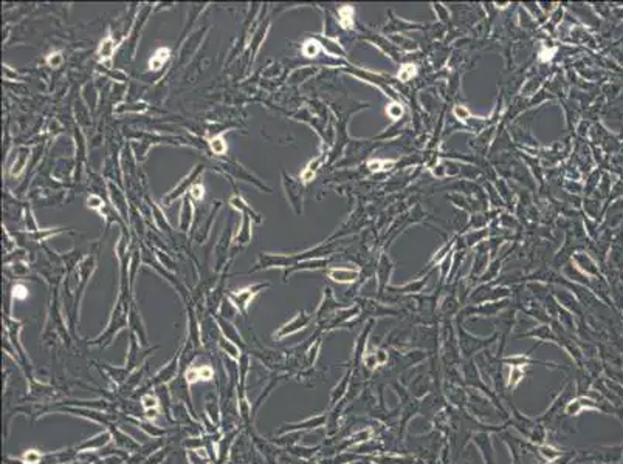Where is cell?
<instances>
[{
    "label": "cell",
    "instance_id": "1",
    "mask_svg": "<svg viewBox=\"0 0 623 464\" xmlns=\"http://www.w3.org/2000/svg\"><path fill=\"white\" fill-rule=\"evenodd\" d=\"M203 172V166L202 164H199V166H196V169L194 171H191L186 176H184V178L174 187V189L166 195V196H163V204L164 206H171L175 200L177 198H180L182 195H184L188 192V189L189 187H192V184H196L194 181H196V178Z\"/></svg>",
    "mask_w": 623,
    "mask_h": 464
},
{
    "label": "cell",
    "instance_id": "2",
    "mask_svg": "<svg viewBox=\"0 0 623 464\" xmlns=\"http://www.w3.org/2000/svg\"><path fill=\"white\" fill-rule=\"evenodd\" d=\"M268 286H270L268 283H256V285H253V286H248V288H245V290H240L239 293H231L230 294V299H231L233 303L236 305V308L242 314H245L247 307L250 305V302L253 300V297H255L258 293H260L262 290L268 288Z\"/></svg>",
    "mask_w": 623,
    "mask_h": 464
},
{
    "label": "cell",
    "instance_id": "3",
    "mask_svg": "<svg viewBox=\"0 0 623 464\" xmlns=\"http://www.w3.org/2000/svg\"><path fill=\"white\" fill-rule=\"evenodd\" d=\"M126 323L128 322H126V316H124V311H123V303L120 300L118 303H116V308L113 310V314H112L110 322H109V325H107L105 331L95 341V343H101L103 341H105L107 343H109L110 339L113 338V334L118 330H121L123 327H126Z\"/></svg>",
    "mask_w": 623,
    "mask_h": 464
},
{
    "label": "cell",
    "instance_id": "4",
    "mask_svg": "<svg viewBox=\"0 0 623 464\" xmlns=\"http://www.w3.org/2000/svg\"><path fill=\"white\" fill-rule=\"evenodd\" d=\"M309 322H310V316H307L304 311H301L290 322H287L284 327H281V330L278 333H275V338L281 339V338H286V336L293 334V333H296L299 330L306 328L307 325H309Z\"/></svg>",
    "mask_w": 623,
    "mask_h": 464
},
{
    "label": "cell",
    "instance_id": "5",
    "mask_svg": "<svg viewBox=\"0 0 623 464\" xmlns=\"http://www.w3.org/2000/svg\"><path fill=\"white\" fill-rule=\"evenodd\" d=\"M284 186H286V189H287V196H288L291 206H293L295 211L299 214L301 212L299 204L303 203V194H298V192H301L299 191V186L296 183H293V180H291L290 176L287 178L286 173H284Z\"/></svg>",
    "mask_w": 623,
    "mask_h": 464
},
{
    "label": "cell",
    "instance_id": "6",
    "mask_svg": "<svg viewBox=\"0 0 623 464\" xmlns=\"http://www.w3.org/2000/svg\"><path fill=\"white\" fill-rule=\"evenodd\" d=\"M230 204H231L233 207H234V209L240 211V212H242V215L250 217V219H253L256 223H260V221H262L260 215H259L255 209H253V207H251L250 204H247L245 201H243L242 196H239V195L231 196V198H230Z\"/></svg>",
    "mask_w": 623,
    "mask_h": 464
},
{
    "label": "cell",
    "instance_id": "7",
    "mask_svg": "<svg viewBox=\"0 0 623 464\" xmlns=\"http://www.w3.org/2000/svg\"><path fill=\"white\" fill-rule=\"evenodd\" d=\"M358 274H360L358 269H347V268H334V269L327 271L329 277L335 282H339V283L354 282L358 277Z\"/></svg>",
    "mask_w": 623,
    "mask_h": 464
},
{
    "label": "cell",
    "instance_id": "8",
    "mask_svg": "<svg viewBox=\"0 0 623 464\" xmlns=\"http://www.w3.org/2000/svg\"><path fill=\"white\" fill-rule=\"evenodd\" d=\"M212 376H214V370L211 367H208V365H202V367H194V368L191 367L186 371V381L189 384H194L200 379L202 381H209Z\"/></svg>",
    "mask_w": 623,
    "mask_h": 464
},
{
    "label": "cell",
    "instance_id": "9",
    "mask_svg": "<svg viewBox=\"0 0 623 464\" xmlns=\"http://www.w3.org/2000/svg\"><path fill=\"white\" fill-rule=\"evenodd\" d=\"M228 169L233 172V175H236V176H239V178H242V180H245V181H250V183H253L255 186H258V187H260V189H265V191H270L268 187L265 186V184H262L255 175H253L251 172H248L245 167H242L240 164H237V163H233Z\"/></svg>",
    "mask_w": 623,
    "mask_h": 464
},
{
    "label": "cell",
    "instance_id": "10",
    "mask_svg": "<svg viewBox=\"0 0 623 464\" xmlns=\"http://www.w3.org/2000/svg\"><path fill=\"white\" fill-rule=\"evenodd\" d=\"M191 221H192V201L189 200V196H184L182 214H180V229L183 232H186L189 229Z\"/></svg>",
    "mask_w": 623,
    "mask_h": 464
},
{
    "label": "cell",
    "instance_id": "11",
    "mask_svg": "<svg viewBox=\"0 0 623 464\" xmlns=\"http://www.w3.org/2000/svg\"><path fill=\"white\" fill-rule=\"evenodd\" d=\"M177 365H179V361H177V358H174L166 367L161 368L157 374H155L154 384H163V382H168L169 379H172L174 374L177 373Z\"/></svg>",
    "mask_w": 623,
    "mask_h": 464
},
{
    "label": "cell",
    "instance_id": "12",
    "mask_svg": "<svg viewBox=\"0 0 623 464\" xmlns=\"http://www.w3.org/2000/svg\"><path fill=\"white\" fill-rule=\"evenodd\" d=\"M109 441H110V433L109 432H103V433H100L98 437H95L93 440L85 441L84 444H81V446L78 447V450H95V449H100V447L105 446V444L109 442Z\"/></svg>",
    "mask_w": 623,
    "mask_h": 464
},
{
    "label": "cell",
    "instance_id": "13",
    "mask_svg": "<svg viewBox=\"0 0 623 464\" xmlns=\"http://www.w3.org/2000/svg\"><path fill=\"white\" fill-rule=\"evenodd\" d=\"M169 56H171V51L168 48H158V50L154 53V56L149 59V70H160V68L168 62Z\"/></svg>",
    "mask_w": 623,
    "mask_h": 464
},
{
    "label": "cell",
    "instance_id": "14",
    "mask_svg": "<svg viewBox=\"0 0 623 464\" xmlns=\"http://www.w3.org/2000/svg\"><path fill=\"white\" fill-rule=\"evenodd\" d=\"M115 48H116V42H115V39L112 37V34H109L105 39H103V42L100 45V50H98V54H100V57L103 59V61H110L113 53H115Z\"/></svg>",
    "mask_w": 623,
    "mask_h": 464
},
{
    "label": "cell",
    "instance_id": "15",
    "mask_svg": "<svg viewBox=\"0 0 623 464\" xmlns=\"http://www.w3.org/2000/svg\"><path fill=\"white\" fill-rule=\"evenodd\" d=\"M109 194H110V196H112V201L115 203V206L118 207V209L121 211V214L124 215V219H128V209H126V198H124V195H123V192L118 189V187H116L113 183H110L109 181Z\"/></svg>",
    "mask_w": 623,
    "mask_h": 464
},
{
    "label": "cell",
    "instance_id": "16",
    "mask_svg": "<svg viewBox=\"0 0 623 464\" xmlns=\"http://www.w3.org/2000/svg\"><path fill=\"white\" fill-rule=\"evenodd\" d=\"M250 240H251V219L247 215H242V228L239 231V235L234 239V243L245 244Z\"/></svg>",
    "mask_w": 623,
    "mask_h": 464
},
{
    "label": "cell",
    "instance_id": "17",
    "mask_svg": "<svg viewBox=\"0 0 623 464\" xmlns=\"http://www.w3.org/2000/svg\"><path fill=\"white\" fill-rule=\"evenodd\" d=\"M315 39H316V42H318L321 47H323L329 54H335V56H343V54H344V51L341 50V47H339L338 44H335V42H332V41H329V39L319 37V36H315Z\"/></svg>",
    "mask_w": 623,
    "mask_h": 464
},
{
    "label": "cell",
    "instance_id": "18",
    "mask_svg": "<svg viewBox=\"0 0 623 464\" xmlns=\"http://www.w3.org/2000/svg\"><path fill=\"white\" fill-rule=\"evenodd\" d=\"M268 28H270V21H267V22H265V25L262 24V25L259 26L258 31L255 33V36H253V42H251V45H253V53H256V51H258V48L260 47V42L264 41L265 36H267V33H268Z\"/></svg>",
    "mask_w": 623,
    "mask_h": 464
},
{
    "label": "cell",
    "instance_id": "19",
    "mask_svg": "<svg viewBox=\"0 0 623 464\" xmlns=\"http://www.w3.org/2000/svg\"><path fill=\"white\" fill-rule=\"evenodd\" d=\"M324 422H326V416H315V418H309L304 422H299V424H295V426H290L288 429L290 430H295V429H310V427L316 429V427L323 426Z\"/></svg>",
    "mask_w": 623,
    "mask_h": 464
},
{
    "label": "cell",
    "instance_id": "20",
    "mask_svg": "<svg viewBox=\"0 0 623 464\" xmlns=\"http://www.w3.org/2000/svg\"><path fill=\"white\" fill-rule=\"evenodd\" d=\"M148 108V104L146 102H135V104H118V107L115 108V113H124V112H135L140 113L144 112Z\"/></svg>",
    "mask_w": 623,
    "mask_h": 464
},
{
    "label": "cell",
    "instance_id": "21",
    "mask_svg": "<svg viewBox=\"0 0 623 464\" xmlns=\"http://www.w3.org/2000/svg\"><path fill=\"white\" fill-rule=\"evenodd\" d=\"M219 325L222 327L223 334L227 336V339H230V341H233V342H239V343H242L240 336L237 334V331L234 330V327H233V325H230L228 322L222 320V319H219Z\"/></svg>",
    "mask_w": 623,
    "mask_h": 464
},
{
    "label": "cell",
    "instance_id": "22",
    "mask_svg": "<svg viewBox=\"0 0 623 464\" xmlns=\"http://www.w3.org/2000/svg\"><path fill=\"white\" fill-rule=\"evenodd\" d=\"M209 147H211V150L216 153V155L227 153V143H225V140H223V136H214V138H211Z\"/></svg>",
    "mask_w": 623,
    "mask_h": 464
},
{
    "label": "cell",
    "instance_id": "23",
    "mask_svg": "<svg viewBox=\"0 0 623 464\" xmlns=\"http://www.w3.org/2000/svg\"><path fill=\"white\" fill-rule=\"evenodd\" d=\"M21 150V155H19V160H17V163H14L13 164V167H11V175H14V176H17V175H21V172L24 171V167H25V163H26V158H28V149H19Z\"/></svg>",
    "mask_w": 623,
    "mask_h": 464
},
{
    "label": "cell",
    "instance_id": "24",
    "mask_svg": "<svg viewBox=\"0 0 623 464\" xmlns=\"http://www.w3.org/2000/svg\"><path fill=\"white\" fill-rule=\"evenodd\" d=\"M219 343H220V348L225 350L233 359H237V358H239V348L236 347L234 343H233V341L225 339V338H220Z\"/></svg>",
    "mask_w": 623,
    "mask_h": 464
},
{
    "label": "cell",
    "instance_id": "25",
    "mask_svg": "<svg viewBox=\"0 0 623 464\" xmlns=\"http://www.w3.org/2000/svg\"><path fill=\"white\" fill-rule=\"evenodd\" d=\"M59 232H62V229H39L36 232H30V237H31L33 240H36V242H42V240L48 239V237L56 235V234H59Z\"/></svg>",
    "mask_w": 623,
    "mask_h": 464
},
{
    "label": "cell",
    "instance_id": "26",
    "mask_svg": "<svg viewBox=\"0 0 623 464\" xmlns=\"http://www.w3.org/2000/svg\"><path fill=\"white\" fill-rule=\"evenodd\" d=\"M318 51H319V44H318L316 41H313V39H312V41H307V42L304 44V47H303V53H304V56H307V57L316 56V54H318Z\"/></svg>",
    "mask_w": 623,
    "mask_h": 464
},
{
    "label": "cell",
    "instance_id": "27",
    "mask_svg": "<svg viewBox=\"0 0 623 464\" xmlns=\"http://www.w3.org/2000/svg\"><path fill=\"white\" fill-rule=\"evenodd\" d=\"M22 460H24V463H25V464H37V463H41L42 455H41V453H39L37 450H26V452L24 453Z\"/></svg>",
    "mask_w": 623,
    "mask_h": 464
},
{
    "label": "cell",
    "instance_id": "28",
    "mask_svg": "<svg viewBox=\"0 0 623 464\" xmlns=\"http://www.w3.org/2000/svg\"><path fill=\"white\" fill-rule=\"evenodd\" d=\"M540 453H541L544 458H547L549 461L558 458L561 455V452H558L557 449H553L552 446H540Z\"/></svg>",
    "mask_w": 623,
    "mask_h": 464
},
{
    "label": "cell",
    "instance_id": "29",
    "mask_svg": "<svg viewBox=\"0 0 623 464\" xmlns=\"http://www.w3.org/2000/svg\"><path fill=\"white\" fill-rule=\"evenodd\" d=\"M203 195H205V187H203L200 183H196V184H192V187L189 189V196L192 200H196V201H199V200H202L203 198Z\"/></svg>",
    "mask_w": 623,
    "mask_h": 464
},
{
    "label": "cell",
    "instance_id": "30",
    "mask_svg": "<svg viewBox=\"0 0 623 464\" xmlns=\"http://www.w3.org/2000/svg\"><path fill=\"white\" fill-rule=\"evenodd\" d=\"M583 410V406H581V401H580V398L578 399H575V401H571V402H568V406H566V415H572V416H575V415H578L580 412Z\"/></svg>",
    "mask_w": 623,
    "mask_h": 464
},
{
    "label": "cell",
    "instance_id": "31",
    "mask_svg": "<svg viewBox=\"0 0 623 464\" xmlns=\"http://www.w3.org/2000/svg\"><path fill=\"white\" fill-rule=\"evenodd\" d=\"M152 209H154V214H155V220H157V223H158V226L163 229V231H169V224H168V221L164 220V217L161 215V211L158 209L157 206H155V203H152Z\"/></svg>",
    "mask_w": 623,
    "mask_h": 464
},
{
    "label": "cell",
    "instance_id": "32",
    "mask_svg": "<svg viewBox=\"0 0 623 464\" xmlns=\"http://www.w3.org/2000/svg\"><path fill=\"white\" fill-rule=\"evenodd\" d=\"M87 206L92 207V209H98V211L103 214V206H104V201H103L101 196H98V195H90L89 198H87Z\"/></svg>",
    "mask_w": 623,
    "mask_h": 464
},
{
    "label": "cell",
    "instance_id": "33",
    "mask_svg": "<svg viewBox=\"0 0 623 464\" xmlns=\"http://www.w3.org/2000/svg\"><path fill=\"white\" fill-rule=\"evenodd\" d=\"M347 381H349V374H346L344 376V379L341 381V384H339V387H337L335 390H334V393H332V404H335L337 402V399H339L344 394V391L346 390H343V389H346L347 387Z\"/></svg>",
    "mask_w": 623,
    "mask_h": 464
},
{
    "label": "cell",
    "instance_id": "34",
    "mask_svg": "<svg viewBox=\"0 0 623 464\" xmlns=\"http://www.w3.org/2000/svg\"><path fill=\"white\" fill-rule=\"evenodd\" d=\"M62 61H64V57H62V53L61 51H54V53L47 56V64L50 65V67H53V68L59 67L62 64Z\"/></svg>",
    "mask_w": 623,
    "mask_h": 464
},
{
    "label": "cell",
    "instance_id": "35",
    "mask_svg": "<svg viewBox=\"0 0 623 464\" xmlns=\"http://www.w3.org/2000/svg\"><path fill=\"white\" fill-rule=\"evenodd\" d=\"M141 406H143L146 410H149V409H157V407H158V401H157V398H155V396H152V394H144L143 399H141Z\"/></svg>",
    "mask_w": 623,
    "mask_h": 464
},
{
    "label": "cell",
    "instance_id": "36",
    "mask_svg": "<svg viewBox=\"0 0 623 464\" xmlns=\"http://www.w3.org/2000/svg\"><path fill=\"white\" fill-rule=\"evenodd\" d=\"M25 224H26L28 231H31V232L39 231L37 224H36V221H34V217H33V214H31V211H30V209H26V211H25Z\"/></svg>",
    "mask_w": 623,
    "mask_h": 464
},
{
    "label": "cell",
    "instance_id": "37",
    "mask_svg": "<svg viewBox=\"0 0 623 464\" xmlns=\"http://www.w3.org/2000/svg\"><path fill=\"white\" fill-rule=\"evenodd\" d=\"M522 376H524V373H522L519 368L515 367V368L510 371V387H517L518 384L521 382Z\"/></svg>",
    "mask_w": 623,
    "mask_h": 464
},
{
    "label": "cell",
    "instance_id": "38",
    "mask_svg": "<svg viewBox=\"0 0 623 464\" xmlns=\"http://www.w3.org/2000/svg\"><path fill=\"white\" fill-rule=\"evenodd\" d=\"M371 429H364V430H360L358 433H355V435L352 437V440L355 441V442H364V441H367L369 438H371Z\"/></svg>",
    "mask_w": 623,
    "mask_h": 464
},
{
    "label": "cell",
    "instance_id": "39",
    "mask_svg": "<svg viewBox=\"0 0 623 464\" xmlns=\"http://www.w3.org/2000/svg\"><path fill=\"white\" fill-rule=\"evenodd\" d=\"M28 295V291L24 285H16L14 286V297L16 299H25Z\"/></svg>",
    "mask_w": 623,
    "mask_h": 464
},
{
    "label": "cell",
    "instance_id": "40",
    "mask_svg": "<svg viewBox=\"0 0 623 464\" xmlns=\"http://www.w3.org/2000/svg\"><path fill=\"white\" fill-rule=\"evenodd\" d=\"M573 457V452L568 453V455H560L558 458H555L552 461H549L547 464H568L571 461V458Z\"/></svg>",
    "mask_w": 623,
    "mask_h": 464
},
{
    "label": "cell",
    "instance_id": "41",
    "mask_svg": "<svg viewBox=\"0 0 623 464\" xmlns=\"http://www.w3.org/2000/svg\"><path fill=\"white\" fill-rule=\"evenodd\" d=\"M375 358H377V364L378 365H383L388 361V353H385L383 350H378L375 353Z\"/></svg>",
    "mask_w": 623,
    "mask_h": 464
},
{
    "label": "cell",
    "instance_id": "42",
    "mask_svg": "<svg viewBox=\"0 0 623 464\" xmlns=\"http://www.w3.org/2000/svg\"><path fill=\"white\" fill-rule=\"evenodd\" d=\"M3 77L6 79V81H16L17 79V74L14 73V72H9V67L8 65H3Z\"/></svg>",
    "mask_w": 623,
    "mask_h": 464
},
{
    "label": "cell",
    "instance_id": "43",
    "mask_svg": "<svg viewBox=\"0 0 623 464\" xmlns=\"http://www.w3.org/2000/svg\"><path fill=\"white\" fill-rule=\"evenodd\" d=\"M157 413H158V410H157V409H149V410H146V415H148L149 418H151V416H157Z\"/></svg>",
    "mask_w": 623,
    "mask_h": 464
}]
</instances>
